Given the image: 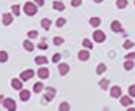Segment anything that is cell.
Listing matches in <instances>:
<instances>
[{
    "label": "cell",
    "instance_id": "obj_1",
    "mask_svg": "<svg viewBox=\"0 0 135 111\" xmlns=\"http://www.w3.org/2000/svg\"><path fill=\"white\" fill-rule=\"evenodd\" d=\"M22 11H24V14H27V16H35L37 11H38V7H37L33 2H26L24 7H22Z\"/></svg>",
    "mask_w": 135,
    "mask_h": 111
},
{
    "label": "cell",
    "instance_id": "obj_2",
    "mask_svg": "<svg viewBox=\"0 0 135 111\" xmlns=\"http://www.w3.org/2000/svg\"><path fill=\"white\" fill-rule=\"evenodd\" d=\"M2 106L7 109V111H16V102L13 100V98H3V102H2Z\"/></svg>",
    "mask_w": 135,
    "mask_h": 111
},
{
    "label": "cell",
    "instance_id": "obj_3",
    "mask_svg": "<svg viewBox=\"0 0 135 111\" xmlns=\"http://www.w3.org/2000/svg\"><path fill=\"white\" fill-rule=\"evenodd\" d=\"M105 38H107V35H105L102 30H99V29L94 30V33H92V40H94L95 43H103Z\"/></svg>",
    "mask_w": 135,
    "mask_h": 111
},
{
    "label": "cell",
    "instance_id": "obj_4",
    "mask_svg": "<svg viewBox=\"0 0 135 111\" xmlns=\"http://www.w3.org/2000/svg\"><path fill=\"white\" fill-rule=\"evenodd\" d=\"M57 72H59V75H60V76H65L67 73L70 72L69 64H65V62H59V64H57Z\"/></svg>",
    "mask_w": 135,
    "mask_h": 111
},
{
    "label": "cell",
    "instance_id": "obj_5",
    "mask_svg": "<svg viewBox=\"0 0 135 111\" xmlns=\"http://www.w3.org/2000/svg\"><path fill=\"white\" fill-rule=\"evenodd\" d=\"M35 76V72L32 70V68H29V70H24L22 73H21V76H19V79L24 83V81H29V79H32Z\"/></svg>",
    "mask_w": 135,
    "mask_h": 111
},
{
    "label": "cell",
    "instance_id": "obj_6",
    "mask_svg": "<svg viewBox=\"0 0 135 111\" xmlns=\"http://www.w3.org/2000/svg\"><path fill=\"white\" fill-rule=\"evenodd\" d=\"M37 75H38V78H40V79H46V78H49V68H48L46 65H43V67H40V68H38Z\"/></svg>",
    "mask_w": 135,
    "mask_h": 111
},
{
    "label": "cell",
    "instance_id": "obj_7",
    "mask_svg": "<svg viewBox=\"0 0 135 111\" xmlns=\"http://www.w3.org/2000/svg\"><path fill=\"white\" fill-rule=\"evenodd\" d=\"M13 19H15V16L11 13H3L2 14V24L3 26H11L13 24Z\"/></svg>",
    "mask_w": 135,
    "mask_h": 111
},
{
    "label": "cell",
    "instance_id": "obj_8",
    "mask_svg": "<svg viewBox=\"0 0 135 111\" xmlns=\"http://www.w3.org/2000/svg\"><path fill=\"white\" fill-rule=\"evenodd\" d=\"M110 95H111L113 98H121L122 89H121L119 86H113V87H110Z\"/></svg>",
    "mask_w": 135,
    "mask_h": 111
},
{
    "label": "cell",
    "instance_id": "obj_9",
    "mask_svg": "<svg viewBox=\"0 0 135 111\" xmlns=\"http://www.w3.org/2000/svg\"><path fill=\"white\" fill-rule=\"evenodd\" d=\"M54 97H56V89H54V87H46V92H45V102H51Z\"/></svg>",
    "mask_w": 135,
    "mask_h": 111
},
{
    "label": "cell",
    "instance_id": "obj_10",
    "mask_svg": "<svg viewBox=\"0 0 135 111\" xmlns=\"http://www.w3.org/2000/svg\"><path fill=\"white\" fill-rule=\"evenodd\" d=\"M89 57H91L89 49H81V51L78 52V59H80L81 62H86V60H89Z\"/></svg>",
    "mask_w": 135,
    "mask_h": 111
},
{
    "label": "cell",
    "instance_id": "obj_11",
    "mask_svg": "<svg viewBox=\"0 0 135 111\" xmlns=\"http://www.w3.org/2000/svg\"><path fill=\"white\" fill-rule=\"evenodd\" d=\"M22 84H24V83H22L19 78H13V79H11V87H13L15 90H22V89H24Z\"/></svg>",
    "mask_w": 135,
    "mask_h": 111
},
{
    "label": "cell",
    "instance_id": "obj_12",
    "mask_svg": "<svg viewBox=\"0 0 135 111\" xmlns=\"http://www.w3.org/2000/svg\"><path fill=\"white\" fill-rule=\"evenodd\" d=\"M19 98H21V102H29L30 100V90H27V89L19 90Z\"/></svg>",
    "mask_w": 135,
    "mask_h": 111
},
{
    "label": "cell",
    "instance_id": "obj_13",
    "mask_svg": "<svg viewBox=\"0 0 135 111\" xmlns=\"http://www.w3.org/2000/svg\"><path fill=\"white\" fill-rule=\"evenodd\" d=\"M119 102H121L122 106H132V97L130 95H121Z\"/></svg>",
    "mask_w": 135,
    "mask_h": 111
},
{
    "label": "cell",
    "instance_id": "obj_14",
    "mask_svg": "<svg viewBox=\"0 0 135 111\" xmlns=\"http://www.w3.org/2000/svg\"><path fill=\"white\" fill-rule=\"evenodd\" d=\"M35 64L43 67V65H48V59H46V56H37L35 57Z\"/></svg>",
    "mask_w": 135,
    "mask_h": 111
},
{
    "label": "cell",
    "instance_id": "obj_15",
    "mask_svg": "<svg viewBox=\"0 0 135 111\" xmlns=\"http://www.w3.org/2000/svg\"><path fill=\"white\" fill-rule=\"evenodd\" d=\"M22 46H24V49H26V51H33V48H35L33 41H32V40H29V38H26V40L22 41Z\"/></svg>",
    "mask_w": 135,
    "mask_h": 111
},
{
    "label": "cell",
    "instance_id": "obj_16",
    "mask_svg": "<svg viewBox=\"0 0 135 111\" xmlns=\"http://www.w3.org/2000/svg\"><path fill=\"white\" fill-rule=\"evenodd\" d=\"M52 8L56 11H64L65 10V5L62 3V0H54V2H52Z\"/></svg>",
    "mask_w": 135,
    "mask_h": 111
},
{
    "label": "cell",
    "instance_id": "obj_17",
    "mask_svg": "<svg viewBox=\"0 0 135 111\" xmlns=\"http://www.w3.org/2000/svg\"><path fill=\"white\" fill-rule=\"evenodd\" d=\"M111 30H113L114 33L122 32V26H121V22H119V21H113V22H111Z\"/></svg>",
    "mask_w": 135,
    "mask_h": 111
},
{
    "label": "cell",
    "instance_id": "obj_18",
    "mask_svg": "<svg viewBox=\"0 0 135 111\" xmlns=\"http://www.w3.org/2000/svg\"><path fill=\"white\" fill-rule=\"evenodd\" d=\"M89 24H91L94 29H99V26L102 24V19H100V18H97V16H94V18H91V19H89Z\"/></svg>",
    "mask_w": 135,
    "mask_h": 111
},
{
    "label": "cell",
    "instance_id": "obj_19",
    "mask_svg": "<svg viewBox=\"0 0 135 111\" xmlns=\"http://www.w3.org/2000/svg\"><path fill=\"white\" fill-rule=\"evenodd\" d=\"M51 24H52V22H51L49 18H43V19H41V27H43L45 30H49V29H51Z\"/></svg>",
    "mask_w": 135,
    "mask_h": 111
},
{
    "label": "cell",
    "instance_id": "obj_20",
    "mask_svg": "<svg viewBox=\"0 0 135 111\" xmlns=\"http://www.w3.org/2000/svg\"><path fill=\"white\" fill-rule=\"evenodd\" d=\"M99 86H100V89L102 90H107V89H110V79H102L100 83H99Z\"/></svg>",
    "mask_w": 135,
    "mask_h": 111
},
{
    "label": "cell",
    "instance_id": "obj_21",
    "mask_svg": "<svg viewBox=\"0 0 135 111\" xmlns=\"http://www.w3.org/2000/svg\"><path fill=\"white\" fill-rule=\"evenodd\" d=\"M43 89H45V86H43V83H41V81H38V83H35V84H33V92H35V94H40Z\"/></svg>",
    "mask_w": 135,
    "mask_h": 111
},
{
    "label": "cell",
    "instance_id": "obj_22",
    "mask_svg": "<svg viewBox=\"0 0 135 111\" xmlns=\"http://www.w3.org/2000/svg\"><path fill=\"white\" fill-rule=\"evenodd\" d=\"M81 43H83V48H84V49H92V46H94V43H92L89 38H84Z\"/></svg>",
    "mask_w": 135,
    "mask_h": 111
},
{
    "label": "cell",
    "instance_id": "obj_23",
    "mask_svg": "<svg viewBox=\"0 0 135 111\" xmlns=\"http://www.w3.org/2000/svg\"><path fill=\"white\" fill-rule=\"evenodd\" d=\"M133 67H135V60H126V62H124V70L130 72Z\"/></svg>",
    "mask_w": 135,
    "mask_h": 111
},
{
    "label": "cell",
    "instance_id": "obj_24",
    "mask_svg": "<svg viewBox=\"0 0 135 111\" xmlns=\"http://www.w3.org/2000/svg\"><path fill=\"white\" fill-rule=\"evenodd\" d=\"M8 62V52L7 51H0V64Z\"/></svg>",
    "mask_w": 135,
    "mask_h": 111
},
{
    "label": "cell",
    "instance_id": "obj_25",
    "mask_svg": "<svg viewBox=\"0 0 135 111\" xmlns=\"http://www.w3.org/2000/svg\"><path fill=\"white\" fill-rule=\"evenodd\" d=\"M11 14L13 16H19L21 14V7L19 5H11Z\"/></svg>",
    "mask_w": 135,
    "mask_h": 111
},
{
    "label": "cell",
    "instance_id": "obj_26",
    "mask_svg": "<svg viewBox=\"0 0 135 111\" xmlns=\"http://www.w3.org/2000/svg\"><path fill=\"white\" fill-rule=\"evenodd\" d=\"M95 72H97V75H102V73H105L107 72V65L102 62V64H99L97 65V68H95Z\"/></svg>",
    "mask_w": 135,
    "mask_h": 111
},
{
    "label": "cell",
    "instance_id": "obj_27",
    "mask_svg": "<svg viewBox=\"0 0 135 111\" xmlns=\"http://www.w3.org/2000/svg\"><path fill=\"white\" fill-rule=\"evenodd\" d=\"M59 111H70V105H69V102H62V103L59 105Z\"/></svg>",
    "mask_w": 135,
    "mask_h": 111
},
{
    "label": "cell",
    "instance_id": "obj_28",
    "mask_svg": "<svg viewBox=\"0 0 135 111\" xmlns=\"http://www.w3.org/2000/svg\"><path fill=\"white\" fill-rule=\"evenodd\" d=\"M27 38H29V40L38 38V32H37V30H29V32H27Z\"/></svg>",
    "mask_w": 135,
    "mask_h": 111
},
{
    "label": "cell",
    "instance_id": "obj_29",
    "mask_svg": "<svg viewBox=\"0 0 135 111\" xmlns=\"http://www.w3.org/2000/svg\"><path fill=\"white\" fill-rule=\"evenodd\" d=\"M37 48H38V49H41V51L48 49V41H46V38H43V40H41V43H38V44H37Z\"/></svg>",
    "mask_w": 135,
    "mask_h": 111
},
{
    "label": "cell",
    "instance_id": "obj_30",
    "mask_svg": "<svg viewBox=\"0 0 135 111\" xmlns=\"http://www.w3.org/2000/svg\"><path fill=\"white\" fill-rule=\"evenodd\" d=\"M116 7H118L119 10H124V8L127 7V0H118V2H116Z\"/></svg>",
    "mask_w": 135,
    "mask_h": 111
},
{
    "label": "cell",
    "instance_id": "obj_31",
    "mask_svg": "<svg viewBox=\"0 0 135 111\" xmlns=\"http://www.w3.org/2000/svg\"><path fill=\"white\" fill-rule=\"evenodd\" d=\"M124 59H126V60H135V51L127 52V54L124 56Z\"/></svg>",
    "mask_w": 135,
    "mask_h": 111
},
{
    "label": "cell",
    "instance_id": "obj_32",
    "mask_svg": "<svg viewBox=\"0 0 135 111\" xmlns=\"http://www.w3.org/2000/svg\"><path fill=\"white\" fill-rule=\"evenodd\" d=\"M65 24H67V21H65V18H59V19L56 21V27H57V29H59V27H64Z\"/></svg>",
    "mask_w": 135,
    "mask_h": 111
},
{
    "label": "cell",
    "instance_id": "obj_33",
    "mask_svg": "<svg viewBox=\"0 0 135 111\" xmlns=\"http://www.w3.org/2000/svg\"><path fill=\"white\" fill-rule=\"evenodd\" d=\"M122 46H124V49H132V48L135 46V43H133V41H130V40H126Z\"/></svg>",
    "mask_w": 135,
    "mask_h": 111
},
{
    "label": "cell",
    "instance_id": "obj_34",
    "mask_svg": "<svg viewBox=\"0 0 135 111\" xmlns=\"http://www.w3.org/2000/svg\"><path fill=\"white\" fill-rule=\"evenodd\" d=\"M52 43H54L56 46H60V44H64V38H62V37H54Z\"/></svg>",
    "mask_w": 135,
    "mask_h": 111
},
{
    "label": "cell",
    "instance_id": "obj_35",
    "mask_svg": "<svg viewBox=\"0 0 135 111\" xmlns=\"http://www.w3.org/2000/svg\"><path fill=\"white\" fill-rule=\"evenodd\" d=\"M129 95H130L132 98H135V84L129 86Z\"/></svg>",
    "mask_w": 135,
    "mask_h": 111
},
{
    "label": "cell",
    "instance_id": "obj_36",
    "mask_svg": "<svg viewBox=\"0 0 135 111\" xmlns=\"http://www.w3.org/2000/svg\"><path fill=\"white\" fill-rule=\"evenodd\" d=\"M60 57H62V56H60L59 52L54 54V56H52V62H54V64H59V62H60Z\"/></svg>",
    "mask_w": 135,
    "mask_h": 111
},
{
    "label": "cell",
    "instance_id": "obj_37",
    "mask_svg": "<svg viewBox=\"0 0 135 111\" xmlns=\"http://www.w3.org/2000/svg\"><path fill=\"white\" fill-rule=\"evenodd\" d=\"M81 2H83V0H72V3H70V5L75 7V8H78V7L81 5Z\"/></svg>",
    "mask_w": 135,
    "mask_h": 111
},
{
    "label": "cell",
    "instance_id": "obj_38",
    "mask_svg": "<svg viewBox=\"0 0 135 111\" xmlns=\"http://www.w3.org/2000/svg\"><path fill=\"white\" fill-rule=\"evenodd\" d=\"M33 3H35L37 7H43V5H45V0H33Z\"/></svg>",
    "mask_w": 135,
    "mask_h": 111
},
{
    "label": "cell",
    "instance_id": "obj_39",
    "mask_svg": "<svg viewBox=\"0 0 135 111\" xmlns=\"http://www.w3.org/2000/svg\"><path fill=\"white\" fill-rule=\"evenodd\" d=\"M3 98H5V97H3L2 94H0V105H2V102H3Z\"/></svg>",
    "mask_w": 135,
    "mask_h": 111
},
{
    "label": "cell",
    "instance_id": "obj_40",
    "mask_svg": "<svg viewBox=\"0 0 135 111\" xmlns=\"http://www.w3.org/2000/svg\"><path fill=\"white\" fill-rule=\"evenodd\" d=\"M127 111H135V108H133V106H129V108H127Z\"/></svg>",
    "mask_w": 135,
    "mask_h": 111
},
{
    "label": "cell",
    "instance_id": "obj_41",
    "mask_svg": "<svg viewBox=\"0 0 135 111\" xmlns=\"http://www.w3.org/2000/svg\"><path fill=\"white\" fill-rule=\"evenodd\" d=\"M94 2H95V3H102V2H103V0H94Z\"/></svg>",
    "mask_w": 135,
    "mask_h": 111
},
{
    "label": "cell",
    "instance_id": "obj_42",
    "mask_svg": "<svg viewBox=\"0 0 135 111\" xmlns=\"http://www.w3.org/2000/svg\"><path fill=\"white\" fill-rule=\"evenodd\" d=\"M133 3H135V0H133Z\"/></svg>",
    "mask_w": 135,
    "mask_h": 111
}]
</instances>
